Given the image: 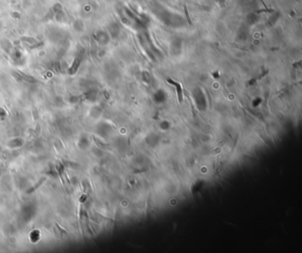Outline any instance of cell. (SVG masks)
Segmentation results:
<instances>
[{
	"label": "cell",
	"instance_id": "1",
	"mask_svg": "<svg viewBox=\"0 0 302 253\" xmlns=\"http://www.w3.org/2000/svg\"><path fill=\"white\" fill-rule=\"evenodd\" d=\"M169 81L173 84V85H175L176 87V89H177V95H178V101L179 103H182L183 102V89H182V86L180 83H177L175 81H173L171 80H169Z\"/></svg>",
	"mask_w": 302,
	"mask_h": 253
},
{
	"label": "cell",
	"instance_id": "2",
	"mask_svg": "<svg viewBox=\"0 0 302 253\" xmlns=\"http://www.w3.org/2000/svg\"><path fill=\"white\" fill-rule=\"evenodd\" d=\"M184 12H185V15H186V20H187V22H188V24L190 26L192 25V22H191V17L189 15V11H188V8H187L186 5H184Z\"/></svg>",
	"mask_w": 302,
	"mask_h": 253
}]
</instances>
